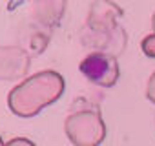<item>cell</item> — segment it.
Masks as SVG:
<instances>
[{
    "label": "cell",
    "instance_id": "cell-1",
    "mask_svg": "<svg viewBox=\"0 0 155 146\" xmlns=\"http://www.w3.org/2000/svg\"><path fill=\"white\" fill-rule=\"evenodd\" d=\"M81 71L84 75L95 82V84H111L117 81V73H119V66L117 60L110 55L104 53H91L88 55L82 64H81Z\"/></svg>",
    "mask_w": 155,
    "mask_h": 146
}]
</instances>
